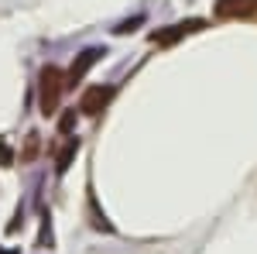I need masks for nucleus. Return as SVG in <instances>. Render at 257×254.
Returning <instances> with one entry per match:
<instances>
[{
  "label": "nucleus",
  "instance_id": "6e6552de",
  "mask_svg": "<svg viewBox=\"0 0 257 254\" xmlns=\"http://www.w3.org/2000/svg\"><path fill=\"white\" fill-rule=\"evenodd\" d=\"M59 127H62V131H72V127H76V110H69V114H62Z\"/></svg>",
  "mask_w": 257,
  "mask_h": 254
},
{
  "label": "nucleus",
  "instance_id": "39448f33",
  "mask_svg": "<svg viewBox=\"0 0 257 254\" xmlns=\"http://www.w3.org/2000/svg\"><path fill=\"white\" fill-rule=\"evenodd\" d=\"M199 28H202V21H182V24H172V31H155L151 41H155V45H172V41H178L182 35H192Z\"/></svg>",
  "mask_w": 257,
  "mask_h": 254
},
{
  "label": "nucleus",
  "instance_id": "7ed1b4c3",
  "mask_svg": "<svg viewBox=\"0 0 257 254\" xmlns=\"http://www.w3.org/2000/svg\"><path fill=\"white\" fill-rule=\"evenodd\" d=\"M110 100H113V86H93V90H86V93H82L79 110L86 114V117H96Z\"/></svg>",
  "mask_w": 257,
  "mask_h": 254
},
{
  "label": "nucleus",
  "instance_id": "0eeeda50",
  "mask_svg": "<svg viewBox=\"0 0 257 254\" xmlns=\"http://www.w3.org/2000/svg\"><path fill=\"white\" fill-rule=\"evenodd\" d=\"M35 151H38V134H28V148H24V161H31V158H35Z\"/></svg>",
  "mask_w": 257,
  "mask_h": 254
},
{
  "label": "nucleus",
  "instance_id": "20e7f679",
  "mask_svg": "<svg viewBox=\"0 0 257 254\" xmlns=\"http://www.w3.org/2000/svg\"><path fill=\"white\" fill-rule=\"evenodd\" d=\"M257 14V0H216V18H254Z\"/></svg>",
  "mask_w": 257,
  "mask_h": 254
},
{
  "label": "nucleus",
  "instance_id": "423d86ee",
  "mask_svg": "<svg viewBox=\"0 0 257 254\" xmlns=\"http://www.w3.org/2000/svg\"><path fill=\"white\" fill-rule=\"evenodd\" d=\"M76 151H79V141H69V144H65V151L59 155V165H55V168H59V172H65V168H69V161L76 158Z\"/></svg>",
  "mask_w": 257,
  "mask_h": 254
},
{
  "label": "nucleus",
  "instance_id": "f03ea898",
  "mask_svg": "<svg viewBox=\"0 0 257 254\" xmlns=\"http://www.w3.org/2000/svg\"><path fill=\"white\" fill-rule=\"evenodd\" d=\"M99 55H103L99 48H86L82 55H76V62H72V65H69V72H65V90H76L82 79H86V72L99 62Z\"/></svg>",
  "mask_w": 257,
  "mask_h": 254
},
{
  "label": "nucleus",
  "instance_id": "f257e3e1",
  "mask_svg": "<svg viewBox=\"0 0 257 254\" xmlns=\"http://www.w3.org/2000/svg\"><path fill=\"white\" fill-rule=\"evenodd\" d=\"M65 90V76H62L55 65H45L41 69V79H38V103H41V114H55L59 110V97Z\"/></svg>",
  "mask_w": 257,
  "mask_h": 254
}]
</instances>
